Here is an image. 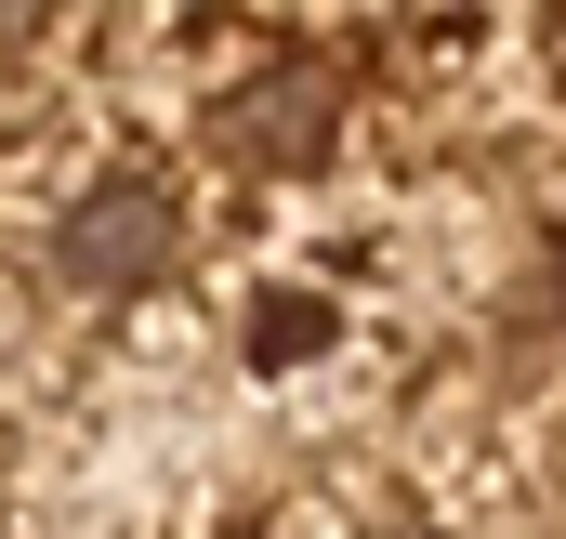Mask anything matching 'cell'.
I'll return each mask as SVG.
<instances>
[{
    "label": "cell",
    "instance_id": "cell-1",
    "mask_svg": "<svg viewBox=\"0 0 566 539\" xmlns=\"http://www.w3.org/2000/svg\"><path fill=\"white\" fill-rule=\"evenodd\" d=\"M158 251H171V211H158L145 184H106V198H80V211H66V237H53V264L80 276V289H133Z\"/></svg>",
    "mask_w": 566,
    "mask_h": 539
}]
</instances>
